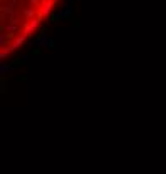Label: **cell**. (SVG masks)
<instances>
[{
    "instance_id": "6da1fadb",
    "label": "cell",
    "mask_w": 166,
    "mask_h": 174,
    "mask_svg": "<svg viewBox=\"0 0 166 174\" xmlns=\"http://www.w3.org/2000/svg\"><path fill=\"white\" fill-rule=\"evenodd\" d=\"M59 0H0V59H10L37 34Z\"/></svg>"
}]
</instances>
